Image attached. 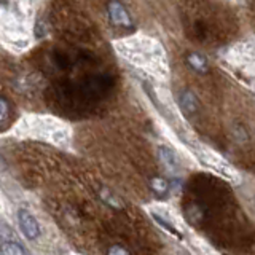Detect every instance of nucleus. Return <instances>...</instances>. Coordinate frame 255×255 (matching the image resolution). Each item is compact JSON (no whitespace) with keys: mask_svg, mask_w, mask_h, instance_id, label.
<instances>
[{"mask_svg":"<svg viewBox=\"0 0 255 255\" xmlns=\"http://www.w3.org/2000/svg\"><path fill=\"white\" fill-rule=\"evenodd\" d=\"M179 104L183 110V114L187 115H191L195 114V112L199 109V102H198V98L191 93V91H183L180 94V99H179Z\"/></svg>","mask_w":255,"mask_h":255,"instance_id":"3","label":"nucleus"},{"mask_svg":"<svg viewBox=\"0 0 255 255\" xmlns=\"http://www.w3.org/2000/svg\"><path fill=\"white\" fill-rule=\"evenodd\" d=\"M99 198L102 199L104 203H106L109 207H114V209H122L123 207V203L122 199H120L115 193H112L109 188H102L99 191Z\"/></svg>","mask_w":255,"mask_h":255,"instance_id":"5","label":"nucleus"},{"mask_svg":"<svg viewBox=\"0 0 255 255\" xmlns=\"http://www.w3.org/2000/svg\"><path fill=\"white\" fill-rule=\"evenodd\" d=\"M107 11H109L110 21L114 22L115 26H122V27H131L132 26L131 14L128 13L125 5L120 2V0H110L109 5H107Z\"/></svg>","mask_w":255,"mask_h":255,"instance_id":"1","label":"nucleus"},{"mask_svg":"<svg viewBox=\"0 0 255 255\" xmlns=\"http://www.w3.org/2000/svg\"><path fill=\"white\" fill-rule=\"evenodd\" d=\"M107 255H131V254H129V251L126 249V247L115 244V246H110L109 247Z\"/></svg>","mask_w":255,"mask_h":255,"instance_id":"10","label":"nucleus"},{"mask_svg":"<svg viewBox=\"0 0 255 255\" xmlns=\"http://www.w3.org/2000/svg\"><path fill=\"white\" fill-rule=\"evenodd\" d=\"M18 220H19V227L22 235L27 239H37L40 236V227L37 219L32 215L27 209H19L18 211Z\"/></svg>","mask_w":255,"mask_h":255,"instance_id":"2","label":"nucleus"},{"mask_svg":"<svg viewBox=\"0 0 255 255\" xmlns=\"http://www.w3.org/2000/svg\"><path fill=\"white\" fill-rule=\"evenodd\" d=\"M159 158H161V161L169 167V169H174V167L177 166V158H175L174 151L169 148L159 147Z\"/></svg>","mask_w":255,"mask_h":255,"instance_id":"7","label":"nucleus"},{"mask_svg":"<svg viewBox=\"0 0 255 255\" xmlns=\"http://www.w3.org/2000/svg\"><path fill=\"white\" fill-rule=\"evenodd\" d=\"M53 62L56 64V67H59V69H67L70 66L69 56L66 53H62V51H54L53 53Z\"/></svg>","mask_w":255,"mask_h":255,"instance_id":"9","label":"nucleus"},{"mask_svg":"<svg viewBox=\"0 0 255 255\" xmlns=\"http://www.w3.org/2000/svg\"><path fill=\"white\" fill-rule=\"evenodd\" d=\"M187 62L188 66L193 69L198 74H206L207 70H209V64H207V59L204 58L203 54L199 53H190L187 56Z\"/></svg>","mask_w":255,"mask_h":255,"instance_id":"4","label":"nucleus"},{"mask_svg":"<svg viewBox=\"0 0 255 255\" xmlns=\"http://www.w3.org/2000/svg\"><path fill=\"white\" fill-rule=\"evenodd\" d=\"M6 115H8V104L3 99H0V122H3Z\"/></svg>","mask_w":255,"mask_h":255,"instance_id":"11","label":"nucleus"},{"mask_svg":"<svg viewBox=\"0 0 255 255\" xmlns=\"http://www.w3.org/2000/svg\"><path fill=\"white\" fill-rule=\"evenodd\" d=\"M150 187H151V190L155 191V193H158V195H164L166 191L169 190V183H167L163 177H155V179H151Z\"/></svg>","mask_w":255,"mask_h":255,"instance_id":"8","label":"nucleus"},{"mask_svg":"<svg viewBox=\"0 0 255 255\" xmlns=\"http://www.w3.org/2000/svg\"><path fill=\"white\" fill-rule=\"evenodd\" d=\"M0 255H26L22 246L14 241H3L0 244Z\"/></svg>","mask_w":255,"mask_h":255,"instance_id":"6","label":"nucleus"}]
</instances>
